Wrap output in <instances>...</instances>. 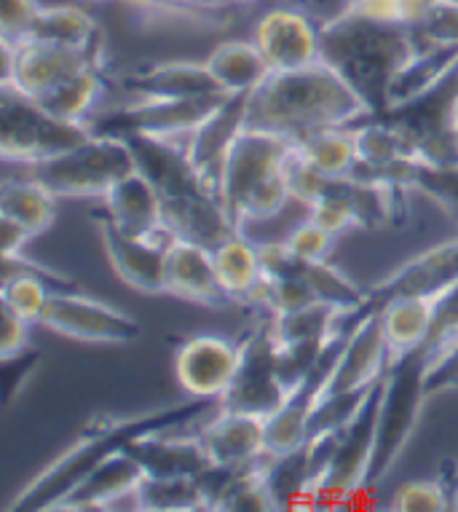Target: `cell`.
Returning a JSON list of instances; mask_svg holds the SVG:
<instances>
[{
	"label": "cell",
	"instance_id": "cell-1",
	"mask_svg": "<svg viewBox=\"0 0 458 512\" xmlns=\"http://www.w3.org/2000/svg\"><path fill=\"white\" fill-rule=\"evenodd\" d=\"M378 116L373 102L351 84L330 59L306 68L271 70L266 81L244 97V126L298 143L330 126H357Z\"/></svg>",
	"mask_w": 458,
	"mask_h": 512
},
{
	"label": "cell",
	"instance_id": "cell-2",
	"mask_svg": "<svg viewBox=\"0 0 458 512\" xmlns=\"http://www.w3.org/2000/svg\"><path fill=\"white\" fill-rule=\"evenodd\" d=\"M292 140L263 129H247L234 137L228 148L217 196L236 228L247 223L274 220L292 204L284 164L292 151Z\"/></svg>",
	"mask_w": 458,
	"mask_h": 512
},
{
	"label": "cell",
	"instance_id": "cell-3",
	"mask_svg": "<svg viewBox=\"0 0 458 512\" xmlns=\"http://www.w3.org/2000/svg\"><path fill=\"white\" fill-rule=\"evenodd\" d=\"M94 135L92 124H70L51 116L41 102L0 81V153L6 164L38 167Z\"/></svg>",
	"mask_w": 458,
	"mask_h": 512
},
{
	"label": "cell",
	"instance_id": "cell-4",
	"mask_svg": "<svg viewBox=\"0 0 458 512\" xmlns=\"http://www.w3.org/2000/svg\"><path fill=\"white\" fill-rule=\"evenodd\" d=\"M140 167L132 137L97 135L27 169L59 199H102L110 188Z\"/></svg>",
	"mask_w": 458,
	"mask_h": 512
},
{
	"label": "cell",
	"instance_id": "cell-5",
	"mask_svg": "<svg viewBox=\"0 0 458 512\" xmlns=\"http://www.w3.org/2000/svg\"><path fill=\"white\" fill-rule=\"evenodd\" d=\"M429 397L426 389V365L421 354L397 362L378 392V411H375V443L370 480H378L392 464L400 459L402 448L416 429L424 400Z\"/></svg>",
	"mask_w": 458,
	"mask_h": 512
},
{
	"label": "cell",
	"instance_id": "cell-6",
	"mask_svg": "<svg viewBox=\"0 0 458 512\" xmlns=\"http://www.w3.org/2000/svg\"><path fill=\"white\" fill-rule=\"evenodd\" d=\"M97 65V49H78L35 35L22 41H3V81L33 100H41L57 86Z\"/></svg>",
	"mask_w": 458,
	"mask_h": 512
},
{
	"label": "cell",
	"instance_id": "cell-7",
	"mask_svg": "<svg viewBox=\"0 0 458 512\" xmlns=\"http://www.w3.org/2000/svg\"><path fill=\"white\" fill-rule=\"evenodd\" d=\"M38 328H49L57 336L81 344L121 346L140 336V322L113 303L97 301L92 295L59 293L54 290Z\"/></svg>",
	"mask_w": 458,
	"mask_h": 512
},
{
	"label": "cell",
	"instance_id": "cell-8",
	"mask_svg": "<svg viewBox=\"0 0 458 512\" xmlns=\"http://www.w3.org/2000/svg\"><path fill=\"white\" fill-rule=\"evenodd\" d=\"M244 341L199 333L177 346L175 378L185 395L204 403H223L242 368Z\"/></svg>",
	"mask_w": 458,
	"mask_h": 512
},
{
	"label": "cell",
	"instance_id": "cell-9",
	"mask_svg": "<svg viewBox=\"0 0 458 512\" xmlns=\"http://www.w3.org/2000/svg\"><path fill=\"white\" fill-rule=\"evenodd\" d=\"M231 100H236L234 94L223 89L169 97V100H137L124 110V121L134 137L185 143Z\"/></svg>",
	"mask_w": 458,
	"mask_h": 512
},
{
	"label": "cell",
	"instance_id": "cell-10",
	"mask_svg": "<svg viewBox=\"0 0 458 512\" xmlns=\"http://www.w3.org/2000/svg\"><path fill=\"white\" fill-rule=\"evenodd\" d=\"M252 43L271 70L306 68L322 59V25L300 6H274L252 25Z\"/></svg>",
	"mask_w": 458,
	"mask_h": 512
},
{
	"label": "cell",
	"instance_id": "cell-11",
	"mask_svg": "<svg viewBox=\"0 0 458 512\" xmlns=\"http://www.w3.org/2000/svg\"><path fill=\"white\" fill-rule=\"evenodd\" d=\"M196 437L212 470H242L266 456V416L217 403L215 416Z\"/></svg>",
	"mask_w": 458,
	"mask_h": 512
},
{
	"label": "cell",
	"instance_id": "cell-12",
	"mask_svg": "<svg viewBox=\"0 0 458 512\" xmlns=\"http://www.w3.org/2000/svg\"><path fill=\"white\" fill-rule=\"evenodd\" d=\"M100 239L108 255L110 269L118 279L145 295L164 293V261L167 247L175 239L169 236H126L108 223V218L97 223Z\"/></svg>",
	"mask_w": 458,
	"mask_h": 512
},
{
	"label": "cell",
	"instance_id": "cell-13",
	"mask_svg": "<svg viewBox=\"0 0 458 512\" xmlns=\"http://www.w3.org/2000/svg\"><path fill=\"white\" fill-rule=\"evenodd\" d=\"M164 293L180 298V301L204 306V309H225L234 303L217 282L212 250L207 244L193 242V239L177 234L167 247Z\"/></svg>",
	"mask_w": 458,
	"mask_h": 512
},
{
	"label": "cell",
	"instance_id": "cell-14",
	"mask_svg": "<svg viewBox=\"0 0 458 512\" xmlns=\"http://www.w3.org/2000/svg\"><path fill=\"white\" fill-rule=\"evenodd\" d=\"M458 70V46H437V43H418L400 68L389 78L384 94V110L397 113L429 94L440 92Z\"/></svg>",
	"mask_w": 458,
	"mask_h": 512
},
{
	"label": "cell",
	"instance_id": "cell-15",
	"mask_svg": "<svg viewBox=\"0 0 458 512\" xmlns=\"http://www.w3.org/2000/svg\"><path fill=\"white\" fill-rule=\"evenodd\" d=\"M108 223L126 236H169L164 202L156 183L142 167L121 177L108 194L102 196Z\"/></svg>",
	"mask_w": 458,
	"mask_h": 512
},
{
	"label": "cell",
	"instance_id": "cell-16",
	"mask_svg": "<svg viewBox=\"0 0 458 512\" xmlns=\"http://www.w3.org/2000/svg\"><path fill=\"white\" fill-rule=\"evenodd\" d=\"M440 301L442 298H434V295H394V298L375 303L381 333L392 352L394 365L424 352L432 338Z\"/></svg>",
	"mask_w": 458,
	"mask_h": 512
},
{
	"label": "cell",
	"instance_id": "cell-17",
	"mask_svg": "<svg viewBox=\"0 0 458 512\" xmlns=\"http://www.w3.org/2000/svg\"><path fill=\"white\" fill-rule=\"evenodd\" d=\"M458 285V239L442 242L432 250L421 252L418 258L400 266L384 285L370 293V301L381 303L394 295H445Z\"/></svg>",
	"mask_w": 458,
	"mask_h": 512
},
{
	"label": "cell",
	"instance_id": "cell-18",
	"mask_svg": "<svg viewBox=\"0 0 458 512\" xmlns=\"http://www.w3.org/2000/svg\"><path fill=\"white\" fill-rule=\"evenodd\" d=\"M322 376V373H319ZM319 376L300 384L274 413L266 416V456L284 459L298 454L311 437V419L317 408Z\"/></svg>",
	"mask_w": 458,
	"mask_h": 512
},
{
	"label": "cell",
	"instance_id": "cell-19",
	"mask_svg": "<svg viewBox=\"0 0 458 512\" xmlns=\"http://www.w3.org/2000/svg\"><path fill=\"white\" fill-rule=\"evenodd\" d=\"M212 263L215 274L225 295L234 303H247L252 290L263 279V263H260V247L255 239L247 236V231L236 228L220 244L212 247Z\"/></svg>",
	"mask_w": 458,
	"mask_h": 512
},
{
	"label": "cell",
	"instance_id": "cell-20",
	"mask_svg": "<svg viewBox=\"0 0 458 512\" xmlns=\"http://www.w3.org/2000/svg\"><path fill=\"white\" fill-rule=\"evenodd\" d=\"M204 68L223 92L234 94V97H247L250 92H255L271 73L252 38L250 41L217 43L204 59Z\"/></svg>",
	"mask_w": 458,
	"mask_h": 512
},
{
	"label": "cell",
	"instance_id": "cell-21",
	"mask_svg": "<svg viewBox=\"0 0 458 512\" xmlns=\"http://www.w3.org/2000/svg\"><path fill=\"white\" fill-rule=\"evenodd\" d=\"M59 196L33 175L6 177L0 185V218H11L27 234L41 236L57 220Z\"/></svg>",
	"mask_w": 458,
	"mask_h": 512
},
{
	"label": "cell",
	"instance_id": "cell-22",
	"mask_svg": "<svg viewBox=\"0 0 458 512\" xmlns=\"http://www.w3.org/2000/svg\"><path fill=\"white\" fill-rule=\"evenodd\" d=\"M298 153L330 180H349L359 172L354 126H330L295 143Z\"/></svg>",
	"mask_w": 458,
	"mask_h": 512
},
{
	"label": "cell",
	"instance_id": "cell-23",
	"mask_svg": "<svg viewBox=\"0 0 458 512\" xmlns=\"http://www.w3.org/2000/svg\"><path fill=\"white\" fill-rule=\"evenodd\" d=\"M132 86L137 89V100H169L220 89L204 68V62H164L148 73H140Z\"/></svg>",
	"mask_w": 458,
	"mask_h": 512
},
{
	"label": "cell",
	"instance_id": "cell-24",
	"mask_svg": "<svg viewBox=\"0 0 458 512\" xmlns=\"http://www.w3.org/2000/svg\"><path fill=\"white\" fill-rule=\"evenodd\" d=\"M105 78H102V68H89L84 73H78L62 86H57L54 92L41 97V108L49 110L51 116L70 121V124H89V118L100 102L105 100Z\"/></svg>",
	"mask_w": 458,
	"mask_h": 512
},
{
	"label": "cell",
	"instance_id": "cell-25",
	"mask_svg": "<svg viewBox=\"0 0 458 512\" xmlns=\"http://www.w3.org/2000/svg\"><path fill=\"white\" fill-rule=\"evenodd\" d=\"M30 35L54 43H65V46H78V49H97L100 30H97V22L84 6H75V3L46 6L43 3L38 22H35Z\"/></svg>",
	"mask_w": 458,
	"mask_h": 512
},
{
	"label": "cell",
	"instance_id": "cell-26",
	"mask_svg": "<svg viewBox=\"0 0 458 512\" xmlns=\"http://www.w3.org/2000/svg\"><path fill=\"white\" fill-rule=\"evenodd\" d=\"M51 293H54V287L33 269L19 266V271L6 269V274H3V290H0L3 309L14 311V314L33 322V325L41 322Z\"/></svg>",
	"mask_w": 458,
	"mask_h": 512
},
{
	"label": "cell",
	"instance_id": "cell-27",
	"mask_svg": "<svg viewBox=\"0 0 458 512\" xmlns=\"http://www.w3.org/2000/svg\"><path fill=\"white\" fill-rule=\"evenodd\" d=\"M389 510L394 512H445L453 510V494L442 480L424 478L408 480L394 488L389 499Z\"/></svg>",
	"mask_w": 458,
	"mask_h": 512
},
{
	"label": "cell",
	"instance_id": "cell-28",
	"mask_svg": "<svg viewBox=\"0 0 458 512\" xmlns=\"http://www.w3.org/2000/svg\"><path fill=\"white\" fill-rule=\"evenodd\" d=\"M282 242L287 244V250H290L300 263H322L330 261L338 236L319 226L317 220L306 218L300 220V223H295V226L282 236Z\"/></svg>",
	"mask_w": 458,
	"mask_h": 512
},
{
	"label": "cell",
	"instance_id": "cell-29",
	"mask_svg": "<svg viewBox=\"0 0 458 512\" xmlns=\"http://www.w3.org/2000/svg\"><path fill=\"white\" fill-rule=\"evenodd\" d=\"M416 43H437V46H458V3L432 0L424 22L413 30Z\"/></svg>",
	"mask_w": 458,
	"mask_h": 512
},
{
	"label": "cell",
	"instance_id": "cell-30",
	"mask_svg": "<svg viewBox=\"0 0 458 512\" xmlns=\"http://www.w3.org/2000/svg\"><path fill=\"white\" fill-rule=\"evenodd\" d=\"M343 14L349 17L365 19L373 25H389V27H405V0H346Z\"/></svg>",
	"mask_w": 458,
	"mask_h": 512
},
{
	"label": "cell",
	"instance_id": "cell-31",
	"mask_svg": "<svg viewBox=\"0 0 458 512\" xmlns=\"http://www.w3.org/2000/svg\"><path fill=\"white\" fill-rule=\"evenodd\" d=\"M426 365V389L429 395H440L458 389V338L450 341L445 349L424 360Z\"/></svg>",
	"mask_w": 458,
	"mask_h": 512
},
{
	"label": "cell",
	"instance_id": "cell-32",
	"mask_svg": "<svg viewBox=\"0 0 458 512\" xmlns=\"http://www.w3.org/2000/svg\"><path fill=\"white\" fill-rule=\"evenodd\" d=\"M41 0H3V41H22L33 33Z\"/></svg>",
	"mask_w": 458,
	"mask_h": 512
},
{
	"label": "cell",
	"instance_id": "cell-33",
	"mask_svg": "<svg viewBox=\"0 0 458 512\" xmlns=\"http://www.w3.org/2000/svg\"><path fill=\"white\" fill-rule=\"evenodd\" d=\"M33 322H27L14 311L3 309V333H0V357L6 362L17 360L25 354L30 346V333H33Z\"/></svg>",
	"mask_w": 458,
	"mask_h": 512
},
{
	"label": "cell",
	"instance_id": "cell-34",
	"mask_svg": "<svg viewBox=\"0 0 458 512\" xmlns=\"http://www.w3.org/2000/svg\"><path fill=\"white\" fill-rule=\"evenodd\" d=\"M0 234H3V258H19L25 252L27 242L33 236L11 218H0Z\"/></svg>",
	"mask_w": 458,
	"mask_h": 512
},
{
	"label": "cell",
	"instance_id": "cell-35",
	"mask_svg": "<svg viewBox=\"0 0 458 512\" xmlns=\"http://www.w3.org/2000/svg\"><path fill=\"white\" fill-rule=\"evenodd\" d=\"M450 137H453V148H456L458 156V97L453 102V118H450Z\"/></svg>",
	"mask_w": 458,
	"mask_h": 512
},
{
	"label": "cell",
	"instance_id": "cell-36",
	"mask_svg": "<svg viewBox=\"0 0 458 512\" xmlns=\"http://www.w3.org/2000/svg\"><path fill=\"white\" fill-rule=\"evenodd\" d=\"M180 6H196V9H204V6H215L217 0H177Z\"/></svg>",
	"mask_w": 458,
	"mask_h": 512
},
{
	"label": "cell",
	"instance_id": "cell-37",
	"mask_svg": "<svg viewBox=\"0 0 458 512\" xmlns=\"http://www.w3.org/2000/svg\"><path fill=\"white\" fill-rule=\"evenodd\" d=\"M228 3H236V6H252V3H260V0H228Z\"/></svg>",
	"mask_w": 458,
	"mask_h": 512
},
{
	"label": "cell",
	"instance_id": "cell-38",
	"mask_svg": "<svg viewBox=\"0 0 458 512\" xmlns=\"http://www.w3.org/2000/svg\"><path fill=\"white\" fill-rule=\"evenodd\" d=\"M89 3H105V0H89Z\"/></svg>",
	"mask_w": 458,
	"mask_h": 512
}]
</instances>
